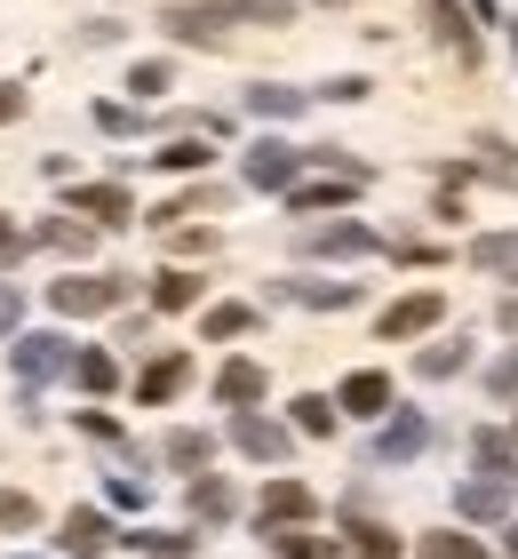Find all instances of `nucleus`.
<instances>
[{"mask_svg":"<svg viewBox=\"0 0 518 559\" xmlns=\"http://www.w3.org/2000/svg\"><path fill=\"white\" fill-rule=\"evenodd\" d=\"M423 16L438 24V40H447V48H455L462 64L479 57V40H471V24H462V9H455V0H423Z\"/></svg>","mask_w":518,"mask_h":559,"instance_id":"nucleus-17","label":"nucleus"},{"mask_svg":"<svg viewBox=\"0 0 518 559\" xmlns=\"http://www.w3.org/2000/svg\"><path fill=\"white\" fill-rule=\"evenodd\" d=\"M462 360H471V344H431V352H423L414 368H423V376H455Z\"/></svg>","mask_w":518,"mask_h":559,"instance_id":"nucleus-33","label":"nucleus"},{"mask_svg":"<svg viewBox=\"0 0 518 559\" xmlns=\"http://www.w3.org/2000/svg\"><path fill=\"white\" fill-rule=\"evenodd\" d=\"M192 384V360H184V352H160V360H152L144 376H136V392H144V408H160V400H176V392H184Z\"/></svg>","mask_w":518,"mask_h":559,"instance_id":"nucleus-9","label":"nucleus"},{"mask_svg":"<svg viewBox=\"0 0 518 559\" xmlns=\"http://www.w3.org/2000/svg\"><path fill=\"white\" fill-rule=\"evenodd\" d=\"M471 264H479V272H518V240H510V233L471 240Z\"/></svg>","mask_w":518,"mask_h":559,"instance_id":"nucleus-27","label":"nucleus"},{"mask_svg":"<svg viewBox=\"0 0 518 559\" xmlns=\"http://www.w3.org/2000/svg\"><path fill=\"white\" fill-rule=\"evenodd\" d=\"M503 328H510V336H518V296H503Z\"/></svg>","mask_w":518,"mask_h":559,"instance_id":"nucleus-43","label":"nucleus"},{"mask_svg":"<svg viewBox=\"0 0 518 559\" xmlns=\"http://www.w3.org/2000/svg\"><path fill=\"white\" fill-rule=\"evenodd\" d=\"M423 448H431V424L423 416H391L383 440H375V464H407V455H423Z\"/></svg>","mask_w":518,"mask_h":559,"instance_id":"nucleus-11","label":"nucleus"},{"mask_svg":"<svg viewBox=\"0 0 518 559\" xmlns=\"http://www.w3.org/2000/svg\"><path fill=\"white\" fill-rule=\"evenodd\" d=\"M279 559H335V536H311V527H272Z\"/></svg>","mask_w":518,"mask_h":559,"instance_id":"nucleus-20","label":"nucleus"},{"mask_svg":"<svg viewBox=\"0 0 518 559\" xmlns=\"http://www.w3.org/2000/svg\"><path fill=\"white\" fill-rule=\"evenodd\" d=\"M231 440H240V455H255V464H279V455H288V431L272 416H255V408L231 416Z\"/></svg>","mask_w":518,"mask_h":559,"instance_id":"nucleus-7","label":"nucleus"},{"mask_svg":"<svg viewBox=\"0 0 518 559\" xmlns=\"http://www.w3.org/2000/svg\"><path fill=\"white\" fill-rule=\"evenodd\" d=\"M200 328H207V344H216V336H248L255 312H248V304H216V312H207Z\"/></svg>","mask_w":518,"mask_h":559,"instance_id":"nucleus-29","label":"nucleus"},{"mask_svg":"<svg viewBox=\"0 0 518 559\" xmlns=\"http://www.w3.org/2000/svg\"><path fill=\"white\" fill-rule=\"evenodd\" d=\"M383 408H391V376H383V368L344 376V416H383Z\"/></svg>","mask_w":518,"mask_h":559,"instance_id":"nucleus-12","label":"nucleus"},{"mask_svg":"<svg viewBox=\"0 0 518 559\" xmlns=\"http://www.w3.org/2000/svg\"><path fill=\"white\" fill-rule=\"evenodd\" d=\"M16 257H24V233H16V224H9V216H0V272H9Z\"/></svg>","mask_w":518,"mask_h":559,"instance_id":"nucleus-40","label":"nucleus"},{"mask_svg":"<svg viewBox=\"0 0 518 559\" xmlns=\"http://www.w3.org/2000/svg\"><path fill=\"white\" fill-rule=\"evenodd\" d=\"M48 304H57V312L64 320H88V312H112V304H120V280H57V288H48Z\"/></svg>","mask_w":518,"mask_h":559,"instance_id":"nucleus-4","label":"nucleus"},{"mask_svg":"<svg viewBox=\"0 0 518 559\" xmlns=\"http://www.w3.org/2000/svg\"><path fill=\"white\" fill-rule=\"evenodd\" d=\"M255 512H264V527H303L311 520V488H303V479H272Z\"/></svg>","mask_w":518,"mask_h":559,"instance_id":"nucleus-8","label":"nucleus"},{"mask_svg":"<svg viewBox=\"0 0 518 559\" xmlns=\"http://www.w3.org/2000/svg\"><path fill=\"white\" fill-rule=\"evenodd\" d=\"M168 464L200 472V464H207V431H176V440H168Z\"/></svg>","mask_w":518,"mask_h":559,"instance_id":"nucleus-34","label":"nucleus"},{"mask_svg":"<svg viewBox=\"0 0 518 559\" xmlns=\"http://www.w3.org/2000/svg\"><path fill=\"white\" fill-rule=\"evenodd\" d=\"M72 384H81V392H112L120 384L112 352H72Z\"/></svg>","mask_w":518,"mask_h":559,"instance_id":"nucleus-23","label":"nucleus"},{"mask_svg":"<svg viewBox=\"0 0 518 559\" xmlns=\"http://www.w3.org/2000/svg\"><path fill=\"white\" fill-rule=\"evenodd\" d=\"M16 320H24V296L9 288V280H0V336H9V328H16Z\"/></svg>","mask_w":518,"mask_h":559,"instance_id":"nucleus-39","label":"nucleus"},{"mask_svg":"<svg viewBox=\"0 0 518 559\" xmlns=\"http://www.w3.org/2000/svg\"><path fill=\"white\" fill-rule=\"evenodd\" d=\"M296 431H311V440H327V431H335V408H327V400H296Z\"/></svg>","mask_w":518,"mask_h":559,"instance_id":"nucleus-31","label":"nucleus"},{"mask_svg":"<svg viewBox=\"0 0 518 559\" xmlns=\"http://www.w3.org/2000/svg\"><path fill=\"white\" fill-rule=\"evenodd\" d=\"M9 360H16V384H24V392H40V384H57V376H72V344L40 328V336H16Z\"/></svg>","mask_w":518,"mask_h":559,"instance_id":"nucleus-2","label":"nucleus"},{"mask_svg":"<svg viewBox=\"0 0 518 559\" xmlns=\"http://www.w3.org/2000/svg\"><path fill=\"white\" fill-rule=\"evenodd\" d=\"M40 240H48V248H64V257H81V248H88V224H72V216H48V224H40Z\"/></svg>","mask_w":518,"mask_h":559,"instance_id":"nucleus-30","label":"nucleus"},{"mask_svg":"<svg viewBox=\"0 0 518 559\" xmlns=\"http://www.w3.org/2000/svg\"><path fill=\"white\" fill-rule=\"evenodd\" d=\"M503 536H510V544H503V551H510V559H518V527H503Z\"/></svg>","mask_w":518,"mask_h":559,"instance_id":"nucleus-44","label":"nucleus"},{"mask_svg":"<svg viewBox=\"0 0 518 559\" xmlns=\"http://www.w3.org/2000/svg\"><path fill=\"white\" fill-rule=\"evenodd\" d=\"M423 559H486L479 536H455V527H438V536H423Z\"/></svg>","mask_w":518,"mask_h":559,"instance_id":"nucleus-28","label":"nucleus"},{"mask_svg":"<svg viewBox=\"0 0 518 559\" xmlns=\"http://www.w3.org/2000/svg\"><path fill=\"white\" fill-rule=\"evenodd\" d=\"M207 209H224L216 185H200V192H184V200H160V209H152V224H184V216H207Z\"/></svg>","mask_w":518,"mask_h":559,"instance_id":"nucleus-25","label":"nucleus"},{"mask_svg":"<svg viewBox=\"0 0 518 559\" xmlns=\"http://www.w3.org/2000/svg\"><path fill=\"white\" fill-rule=\"evenodd\" d=\"M200 304V272H160L152 280V312H192Z\"/></svg>","mask_w":518,"mask_h":559,"instance_id":"nucleus-18","label":"nucleus"},{"mask_svg":"<svg viewBox=\"0 0 518 559\" xmlns=\"http://www.w3.org/2000/svg\"><path fill=\"white\" fill-rule=\"evenodd\" d=\"M248 112H264V120H296V112H303V88H248Z\"/></svg>","mask_w":518,"mask_h":559,"instance_id":"nucleus-26","label":"nucleus"},{"mask_svg":"<svg viewBox=\"0 0 518 559\" xmlns=\"http://www.w3.org/2000/svg\"><path fill=\"white\" fill-rule=\"evenodd\" d=\"M351 551H359V559H399V544L383 536V527H368V520L351 527Z\"/></svg>","mask_w":518,"mask_h":559,"instance_id":"nucleus-35","label":"nucleus"},{"mask_svg":"<svg viewBox=\"0 0 518 559\" xmlns=\"http://www.w3.org/2000/svg\"><path fill=\"white\" fill-rule=\"evenodd\" d=\"M311 248H320V257H368L375 233L368 224H327V233H311Z\"/></svg>","mask_w":518,"mask_h":559,"instance_id":"nucleus-19","label":"nucleus"},{"mask_svg":"<svg viewBox=\"0 0 518 559\" xmlns=\"http://www.w3.org/2000/svg\"><path fill=\"white\" fill-rule=\"evenodd\" d=\"M0 527H40V503L16 496V488H0Z\"/></svg>","mask_w":518,"mask_h":559,"instance_id":"nucleus-32","label":"nucleus"},{"mask_svg":"<svg viewBox=\"0 0 518 559\" xmlns=\"http://www.w3.org/2000/svg\"><path fill=\"white\" fill-rule=\"evenodd\" d=\"M57 544H64L72 559H96L104 544H120V536H112V520H104V512H88V503H81V512H64V536H57Z\"/></svg>","mask_w":518,"mask_h":559,"instance_id":"nucleus-10","label":"nucleus"},{"mask_svg":"<svg viewBox=\"0 0 518 559\" xmlns=\"http://www.w3.org/2000/svg\"><path fill=\"white\" fill-rule=\"evenodd\" d=\"M72 209H81V216H96V224H128V216H136L120 185H81V192H72Z\"/></svg>","mask_w":518,"mask_h":559,"instance_id":"nucleus-16","label":"nucleus"},{"mask_svg":"<svg viewBox=\"0 0 518 559\" xmlns=\"http://www.w3.org/2000/svg\"><path fill=\"white\" fill-rule=\"evenodd\" d=\"M455 503H462V520H503L510 512V479H462Z\"/></svg>","mask_w":518,"mask_h":559,"instance_id":"nucleus-14","label":"nucleus"},{"mask_svg":"<svg viewBox=\"0 0 518 559\" xmlns=\"http://www.w3.org/2000/svg\"><path fill=\"white\" fill-rule=\"evenodd\" d=\"M296 168H303V152H296V144H279V136L248 144V185H255V192H288V185H296Z\"/></svg>","mask_w":518,"mask_h":559,"instance_id":"nucleus-3","label":"nucleus"},{"mask_svg":"<svg viewBox=\"0 0 518 559\" xmlns=\"http://www.w3.org/2000/svg\"><path fill=\"white\" fill-rule=\"evenodd\" d=\"M207 160H216V152H207L200 136H176V144L152 152V168H168V176H192V168H207Z\"/></svg>","mask_w":518,"mask_h":559,"instance_id":"nucleus-21","label":"nucleus"},{"mask_svg":"<svg viewBox=\"0 0 518 559\" xmlns=\"http://www.w3.org/2000/svg\"><path fill=\"white\" fill-rule=\"evenodd\" d=\"M486 392H518V352H503V360L486 368Z\"/></svg>","mask_w":518,"mask_h":559,"instance_id":"nucleus-38","label":"nucleus"},{"mask_svg":"<svg viewBox=\"0 0 518 559\" xmlns=\"http://www.w3.org/2000/svg\"><path fill=\"white\" fill-rule=\"evenodd\" d=\"M216 400L224 408H255V400H264V368L255 360H224L216 368Z\"/></svg>","mask_w":518,"mask_h":559,"instance_id":"nucleus-13","label":"nucleus"},{"mask_svg":"<svg viewBox=\"0 0 518 559\" xmlns=\"http://www.w3.org/2000/svg\"><path fill=\"white\" fill-rule=\"evenodd\" d=\"M120 544L144 551V559H184V551H192V536H168V527H128Z\"/></svg>","mask_w":518,"mask_h":559,"instance_id":"nucleus-22","label":"nucleus"},{"mask_svg":"<svg viewBox=\"0 0 518 559\" xmlns=\"http://www.w3.org/2000/svg\"><path fill=\"white\" fill-rule=\"evenodd\" d=\"M288 16H296V0H184L160 24L176 40H216L224 24H288Z\"/></svg>","mask_w":518,"mask_h":559,"instance_id":"nucleus-1","label":"nucleus"},{"mask_svg":"<svg viewBox=\"0 0 518 559\" xmlns=\"http://www.w3.org/2000/svg\"><path fill=\"white\" fill-rule=\"evenodd\" d=\"M368 185V168H344V176H327V185H288V209L296 216H320V209H344V200Z\"/></svg>","mask_w":518,"mask_h":559,"instance_id":"nucleus-6","label":"nucleus"},{"mask_svg":"<svg viewBox=\"0 0 518 559\" xmlns=\"http://www.w3.org/2000/svg\"><path fill=\"white\" fill-rule=\"evenodd\" d=\"M471 455H479V464H495V472H510V440H503V431H495V424H486V431H479V440H471Z\"/></svg>","mask_w":518,"mask_h":559,"instance_id":"nucleus-36","label":"nucleus"},{"mask_svg":"<svg viewBox=\"0 0 518 559\" xmlns=\"http://www.w3.org/2000/svg\"><path fill=\"white\" fill-rule=\"evenodd\" d=\"M16 112H24V88H16V81H0V120H16Z\"/></svg>","mask_w":518,"mask_h":559,"instance_id":"nucleus-42","label":"nucleus"},{"mask_svg":"<svg viewBox=\"0 0 518 559\" xmlns=\"http://www.w3.org/2000/svg\"><path fill=\"white\" fill-rule=\"evenodd\" d=\"M16 559H24V551H16Z\"/></svg>","mask_w":518,"mask_h":559,"instance_id":"nucleus-46","label":"nucleus"},{"mask_svg":"<svg viewBox=\"0 0 518 559\" xmlns=\"http://www.w3.org/2000/svg\"><path fill=\"white\" fill-rule=\"evenodd\" d=\"M168 81H176V72H168V64H136V72H128V88H136V96H144V105H152V96H160Z\"/></svg>","mask_w":518,"mask_h":559,"instance_id":"nucleus-37","label":"nucleus"},{"mask_svg":"<svg viewBox=\"0 0 518 559\" xmlns=\"http://www.w3.org/2000/svg\"><path fill=\"white\" fill-rule=\"evenodd\" d=\"M279 296H296V304H320V312H344V304H359V280H288Z\"/></svg>","mask_w":518,"mask_h":559,"instance_id":"nucleus-15","label":"nucleus"},{"mask_svg":"<svg viewBox=\"0 0 518 559\" xmlns=\"http://www.w3.org/2000/svg\"><path fill=\"white\" fill-rule=\"evenodd\" d=\"M96 120H104L112 136H128V129H136V112H128V105H96Z\"/></svg>","mask_w":518,"mask_h":559,"instance_id":"nucleus-41","label":"nucleus"},{"mask_svg":"<svg viewBox=\"0 0 518 559\" xmlns=\"http://www.w3.org/2000/svg\"><path fill=\"white\" fill-rule=\"evenodd\" d=\"M438 312H447V304H438V296L423 288V296H399L375 328H383V344H407V336H423V328H438Z\"/></svg>","mask_w":518,"mask_h":559,"instance_id":"nucleus-5","label":"nucleus"},{"mask_svg":"<svg viewBox=\"0 0 518 559\" xmlns=\"http://www.w3.org/2000/svg\"><path fill=\"white\" fill-rule=\"evenodd\" d=\"M231 512H240V496H231L224 479H200V488H192V520H216V527H224Z\"/></svg>","mask_w":518,"mask_h":559,"instance_id":"nucleus-24","label":"nucleus"},{"mask_svg":"<svg viewBox=\"0 0 518 559\" xmlns=\"http://www.w3.org/2000/svg\"><path fill=\"white\" fill-rule=\"evenodd\" d=\"M510 479H518V472H510Z\"/></svg>","mask_w":518,"mask_h":559,"instance_id":"nucleus-45","label":"nucleus"}]
</instances>
